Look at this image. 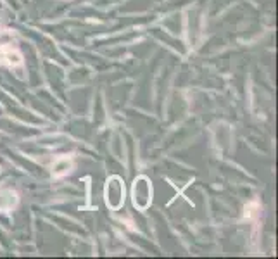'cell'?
I'll return each instance as SVG.
<instances>
[{"instance_id": "obj_2", "label": "cell", "mask_w": 278, "mask_h": 259, "mask_svg": "<svg viewBox=\"0 0 278 259\" xmlns=\"http://www.w3.org/2000/svg\"><path fill=\"white\" fill-rule=\"evenodd\" d=\"M4 202H7L5 204V211L12 209V207L16 206L18 197H16V194L12 192V190H2V192H0V206H2Z\"/></svg>"}, {"instance_id": "obj_1", "label": "cell", "mask_w": 278, "mask_h": 259, "mask_svg": "<svg viewBox=\"0 0 278 259\" xmlns=\"http://www.w3.org/2000/svg\"><path fill=\"white\" fill-rule=\"evenodd\" d=\"M0 64H5V66L21 64V54L12 47H0Z\"/></svg>"}]
</instances>
